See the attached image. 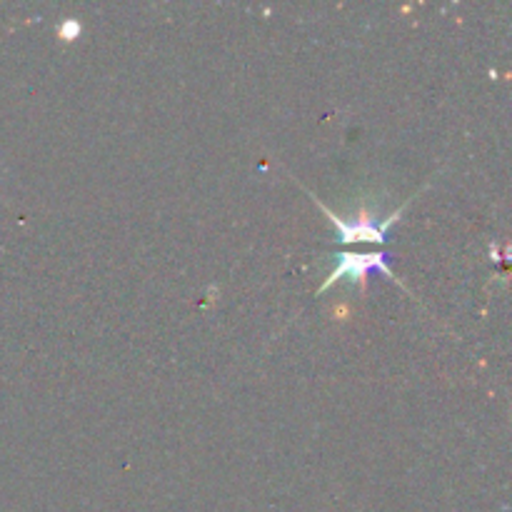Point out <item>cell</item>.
I'll use <instances>...</instances> for the list:
<instances>
[{"label": "cell", "mask_w": 512, "mask_h": 512, "mask_svg": "<svg viewBox=\"0 0 512 512\" xmlns=\"http://www.w3.org/2000/svg\"><path fill=\"white\" fill-rule=\"evenodd\" d=\"M78 33H80L78 20H65V23L60 25V38L63 40H75L78 38Z\"/></svg>", "instance_id": "3957f363"}, {"label": "cell", "mask_w": 512, "mask_h": 512, "mask_svg": "<svg viewBox=\"0 0 512 512\" xmlns=\"http://www.w3.org/2000/svg\"><path fill=\"white\" fill-rule=\"evenodd\" d=\"M370 270H380V273L390 275V278L395 280V273L388 265V260H385V253H343L338 258V268H335L333 273L328 275V280L320 285V293L328 290L330 285L338 283L340 278H345V275L358 280V283H365V275H368Z\"/></svg>", "instance_id": "7a4b0ae2"}, {"label": "cell", "mask_w": 512, "mask_h": 512, "mask_svg": "<svg viewBox=\"0 0 512 512\" xmlns=\"http://www.w3.org/2000/svg\"><path fill=\"white\" fill-rule=\"evenodd\" d=\"M318 205L325 210V213H328V218L333 220L335 228L340 230V243H385V233H388V228H390V225L398 223V218L403 215V210H405V205H403V208L395 210L390 218H385L383 223L375 225L373 220H368V218L343 220L340 215H335L333 210L325 208L320 200H318Z\"/></svg>", "instance_id": "6da1fadb"}]
</instances>
